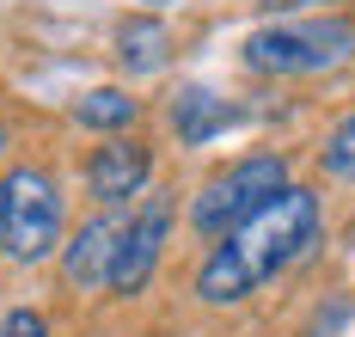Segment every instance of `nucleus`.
Wrapping results in <instances>:
<instances>
[{
  "label": "nucleus",
  "mask_w": 355,
  "mask_h": 337,
  "mask_svg": "<svg viewBox=\"0 0 355 337\" xmlns=\"http://www.w3.org/2000/svg\"><path fill=\"white\" fill-rule=\"evenodd\" d=\"M135 116H141V98H129L123 86H92V92H80V105H73V123H80V129H98V135H123Z\"/></svg>",
  "instance_id": "obj_9"
},
{
  "label": "nucleus",
  "mask_w": 355,
  "mask_h": 337,
  "mask_svg": "<svg viewBox=\"0 0 355 337\" xmlns=\"http://www.w3.org/2000/svg\"><path fill=\"white\" fill-rule=\"evenodd\" d=\"M0 153H6V123H0Z\"/></svg>",
  "instance_id": "obj_16"
},
{
  "label": "nucleus",
  "mask_w": 355,
  "mask_h": 337,
  "mask_svg": "<svg viewBox=\"0 0 355 337\" xmlns=\"http://www.w3.org/2000/svg\"><path fill=\"white\" fill-rule=\"evenodd\" d=\"M166 239H172V202L166 196H147L141 209L123 221V239H116V258H110V295H141L153 282V270L166 258Z\"/></svg>",
  "instance_id": "obj_5"
},
{
  "label": "nucleus",
  "mask_w": 355,
  "mask_h": 337,
  "mask_svg": "<svg viewBox=\"0 0 355 337\" xmlns=\"http://www.w3.org/2000/svg\"><path fill=\"white\" fill-rule=\"evenodd\" d=\"M319 196L306 184H282L257 215L220 233L209 245V258L196 263V300L202 306H239L245 295H257L270 276H282L319 245Z\"/></svg>",
  "instance_id": "obj_1"
},
{
  "label": "nucleus",
  "mask_w": 355,
  "mask_h": 337,
  "mask_svg": "<svg viewBox=\"0 0 355 337\" xmlns=\"http://www.w3.org/2000/svg\"><path fill=\"white\" fill-rule=\"evenodd\" d=\"M343 245H349V252H355V221H349V227H343Z\"/></svg>",
  "instance_id": "obj_15"
},
{
  "label": "nucleus",
  "mask_w": 355,
  "mask_h": 337,
  "mask_svg": "<svg viewBox=\"0 0 355 337\" xmlns=\"http://www.w3.org/2000/svg\"><path fill=\"white\" fill-rule=\"evenodd\" d=\"M116 239H123V215H116V209L92 215V221L62 245V282L80 288V295H86V288H105L110 282V258H116Z\"/></svg>",
  "instance_id": "obj_7"
},
{
  "label": "nucleus",
  "mask_w": 355,
  "mask_h": 337,
  "mask_svg": "<svg viewBox=\"0 0 355 337\" xmlns=\"http://www.w3.org/2000/svg\"><path fill=\"white\" fill-rule=\"evenodd\" d=\"M147 6H172V0H147Z\"/></svg>",
  "instance_id": "obj_17"
},
{
  "label": "nucleus",
  "mask_w": 355,
  "mask_h": 337,
  "mask_svg": "<svg viewBox=\"0 0 355 337\" xmlns=\"http://www.w3.org/2000/svg\"><path fill=\"white\" fill-rule=\"evenodd\" d=\"M313 337H319V331H313Z\"/></svg>",
  "instance_id": "obj_18"
},
{
  "label": "nucleus",
  "mask_w": 355,
  "mask_h": 337,
  "mask_svg": "<svg viewBox=\"0 0 355 337\" xmlns=\"http://www.w3.org/2000/svg\"><path fill=\"white\" fill-rule=\"evenodd\" d=\"M263 19H294V12H319L324 0H251Z\"/></svg>",
  "instance_id": "obj_13"
},
{
  "label": "nucleus",
  "mask_w": 355,
  "mask_h": 337,
  "mask_svg": "<svg viewBox=\"0 0 355 337\" xmlns=\"http://www.w3.org/2000/svg\"><path fill=\"white\" fill-rule=\"evenodd\" d=\"M0 245L12 263H43L62 252V184L43 166H19L6 178V227Z\"/></svg>",
  "instance_id": "obj_4"
},
{
  "label": "nucleus",
  "mask_w": 355,
  "mask_h": 337,
  "mask_svg": "<svg viewBox=\"0 0 355 337\" xmlns=\"http://www.w3.org/2000/svg\"><path fill=\"white\" fill-rule=\"evenodd\" d=\"M166 62H172V31H166V19L129 12V19L116 25V68H123V74H159Z\"/></svg>",
  "instance_id": "obj_8"
},
{
  "label": "nucleus",
  "mask_w": 355,
  "mask_h": 337,
  "mask_svg": "<svg viewBox=\"0 0 355 337\" xmlns=\"http://www.w3.org/2000/svg\"><path fill=\"white\" fill-rule=\"evenodd\" d=\"M147 178H153V148L135 141V135H105V148H92V159H86V190L105 209L135 202L147 190Z\"/></svg>",
  "instance_id": "obj_6"
},
{
  "label": "nucleus",
  "mask_w": 355,
  "mask_h": 337,
  "mask_svg": "<svg viewBox=\"0 0 355 337\" xmlns=\"http://www.w3.org/2000/svg\"><path fill=\"white\" fill-rule=\"evenodd\" d=\"M324 172L355 184V116H343V123L331 129V141H324Z\"/></svg>",
  "instance_id": "obj_11"
},
{
  "label": "nucleus",
  "mask_w": 355,
  "mask_h": 337,
  "mask_svg": "<svg viewBox=\"0 0 355 337\" xmlns=\"http://www.w3.org/2000/svg\"><path fill=\"white\" fill-rule=\"evenodd\" d=\"M0 337H49V319H43L37 306H12V313L0 319Z\"/></svg>",
  "instance_id": "obj_12"
},
{
  "label": "nucleus",
  "mask_w": 355,
  "mask_h": 337,
  "mask_svg": "<svg viewBox=\"0 0 355 337\" xmlns=\"http://www.w3.org/2000/svg\"><path fill=\"white\" fill-rule=\"evenodd\" d=\"M172 123H178V135L184 141H209V135H220L227 123H233V111L214 98V92H202V86H190V92H178V105H172Z\"/></svg>",
  "instance_id": "obj_10"
},
{
  "label": "nucleus",
  "mask_w": 355,
  "mask_h": 337,
  "mask_svg": "<svg viewBox=\"0 0 355 337\" xmlns=\"http://www.w3.org/2000/svg\"><path fill=\"white\" fill-rule=\"evenodd\" d=\"M0 227H6V178H0Z\"/></svg>",
  "instance_id": "obj_14"
},
{
  "label": "nucleus",
  "mask_w": 355,
  "mask_h": 337,
  "mask_svg": "<svg viewBox=\"0 0 355 337\" xmlns=\"http://www.w3.org/2000/svg\"><path fill=\"white\" fill-rule=\"evenodd\" d=\"M282 184H294L288 178V153H245V159H233L227 172H214L209 184L190 196V227L202 239H220L245 215H257Z\"/></svg>",
  "instance_id": "obj_3"
},
{
  "label": "nucleus",
  "mask_w": 355,
  "mask_h": 337,
  "mask_svg": "<svg viewBox=\"0 0 355 337\" xmlns=\"http://www.w3.org/2000/svg\"><path fill=\"white\" fill-rule=\"evenodd\" d=\"M355 62V19L343 12H294L245 37V68L270 80H313Z\"/></svg>",
  "instance_id": "obj_2"
}]
</instances>
